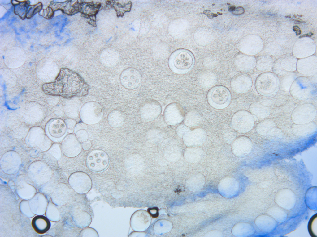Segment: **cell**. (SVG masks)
Segmentation results:
<instances>
[{
  "instance_id": "cell-30",
  "label": "cell",
  "mask_w": 317,
  "mask_h": 237,
  "mask_svg": "<svg viewBox=\"0 0 317 237\" xmlns=\"http://www.w3.org/2000/svg\"><path fill=\"white\" fill-rule=\"evenodd\" d=\"M150 214L153 218H156L158 215V209L157 207L150 208L148 210Z\"/></svg>"
},
{
  "instance_id": "cell-4",
  "label": "cell",
  "mask_w": 317,
  "mask_h": 237,
  "mask_svg": "<svg viewBox=\"0 0 317 237\" xmlns=\"http://www.w3.org/2000/svg\"><path fill=\"white\" fill-rule=\"evenodd\" d=\"M24 141L28 147H37L43 151H47L52 144V141L47 136L45 130L38 127H33L29 129Z\"/></svg>"
},
{
  "instance_id": "cell-6",
  "label": "cell",
  "mask_w": 317,
  "mask_h": 237,
  "mask_svg": "<svg viewBox=\"0 0 317 237\" xmlns=\"http://www.w3.org/2000/svg\"><path fill=\"white\" fill-rule=\"evenodd\" d=\"M313 88L311 81L305 76L297 77L292 83L289 92L294 98L300 100H305L310 98Z\"/></svg>"
},
{
  "instance_id": "cell-33",
  "label": "cell",
  "mask_w": 317,
  "mask_h": 237,
  "mask_svg": "<svg viewBox=\"0 0 317 237\" xmlns=\"http://www.w3.org/2000/svg\"><path fill=\"white\" fill-rule=\"evenodd\" d=\"M203 13L210 19H212L214 17H216L217 16L216 14L212 13L209 10L204 11Z\"/></svg>"
},
{
  "instance_id": "cell-23",
  "label": "cell",
  "mask_w": 317,
  "mask_h": 237,
  "mask_svg": "<svg viewBox=\"0 0 317 237\" xmlns=\"http://www.w3.org/2000/svg\"><path fill=\"white\" fill-rule=\"evenodd\" d=\"M201 120L199 114L196 112L191 111L188 112L186 114L184 123L188 127H193L198 125Z\"/></svg>"
},
{
  "instance_id": "cell-35",
  "label": "cell",
  "mask_w": 317,
  "mask_h": 237,
  "mask_svg": "<svg viewBox=\"0 0 317 237\" xmlns=\"http://www.w3.org/2000/svg\"><path fill=\"white\" fill-rule=\"evenodd\" d=\"M313 34L312 33H308V34H304L302 35L301 36L299 37V38H302V37H307H307H310L311 36L313 35Z\"/></svg>"
},
{
  "instance_id": "cell-34",
  "label": "cell",
  "mask_w": 317,
  "mask_h": 237,
  "mask_svg": "<svg viewBox=\"0 0 317 237\" xmlns=\"http://www.w3.org/2000/svg\"><path fill=\"white\" fill-rule=\"evenodd\" d=\"M293 30L295 32L297 35H300L301 33V31L300 28L297 26H294L293 27Z\"/></svg>"
},
{
  "instance_id": "cell-12",
  "label": "cell",
  "mask_w": 317,
  "mask_h": 237,
  "mask_svg": "<svg viewBox=\"0 0 317 237\" xmlns=\"http://www.w3.org/2000/svg\"><path fill=\"white\" fill-rule=\"evenodd\" d=\"M316 112V108L313 104L304 103L294 109L292 113V118L295 122H306L314 118Z\"/></svg>"
},
{
  "instance_id": "cell-5",
  "label": "cell",
  "mask_w": 317,
  "mask_h": 237,
  "mask_svg": "<svg viewBox=\"0 0 317 237\" xmlns=\"http://www.w3.org/2000/svg\"><path fill=\"white\" fill-rule=\"evenodd\" d=\"M231 95L226 87L217 86L213 87L208 91L207 99L209 105L218 109H223L227 107L231 100Z\"/></svg>"
},
{
  "instance_id": "cell-19",
  "label": "cell",
  "mask_w": 317,
  "mask_h": 237,
  "mask_svg": "<svg viewBox=\"0 0 317 237\" xmlns=\"http://www.w3.org/2000/svg\"><path fill=\"white\" fill-rule=\"evenodd\" d=\"M31 224L36 232L41 234L46 232L50 227V221L46 217L42 215H37L34 217Z\"/></svg>"
},
{
  "instance_id": "cell-28",
  "label": "cell",
  "mask_w": 317,
  "mask_h": 237,
  "mask_svg": "<svg viewBox=\"0 0 317 237\" xmlns=\"http://www.w3.org/2000/svg\"><path fill=\"white\" fill-rule=\"evenodd\" d=\"M317 215H314L310 219L308 224V228L310 235L314 237H317Z\"/></svg>"
},
{
  "instance_id": "cell-24",
  "label": "cell",
  "mask_w": 317,
  "mask_h": 237,
  "mask_svg": "<svg viewBox=\"0 0 317 237\" xmlns=\"http://www.w3.org/2000/svg\"><path fill=\"white\" fill-rule=\"evenodd\" d=\"M109 123L113 127H118L123 123V115L117 111H113L108 116Z\"/></svg>"
},
{
  "instance_id": "cell-9",
  "label": "cell",
  "mask_w": 317,
  "mask_h": 237,
  "mask_svg": "<svg viewBox=\"0 0 317 237\" xmlns=\"http://www.w3.org/2000/svg\"><path fill=\"white\" fill-rule=\"evenodd\" d=\"M67 127L62 120L57 119L52 120L46 126L45 131L49 138L55 143L61 142L66 136Z\"/></svg>"
},
{
  "instance_id": "cell-7",
  "label": "cell",
  "mask_w": 317,
  "mask_h": 237,
  "mask_svg": "<svg viewBox=\"0 0 317 237\" xmlns=\"http://www.w3.org/2000/svg\"><path fill=\"white\" fill-rule=\"evenodd\" d=\"M109 163L108 155L104 151L94 149L88 154L86 164L88 168L91 171L99 172L105 170Z\"/></svg>"
},
{
  "instance_id": "cell-18",
  "label": "cell",
  "mask_w": 317,
  "mask_h": 237,
  "mask_svg": "<svg viewBox=\"0 0 317 237\" xmlns=\"http://www.w3.org/2000/svg\"><path fill=\"white\" fill-rule=\"evenodd\" d=\"M248 141L245 136H240L236 139L231 145L233 154L238 157H241L247 153L249 149Z\"/></svg>"
},
{
  "instance_id": "cell-10",
  "label": "cell",
  "mask_w": 317,
  "mask_h": 237,
  "mask_svg": "<svg viewBox=\"0 0 317 237\" xmlns=\"http://www.w3.org/2000/svg\"><path fill=\"white\" fill-rule=\"evenodd\" d=\"M232 124L234 129L238 132L243 133L249 131L254 122L253 118L249 112L241 110L235 113L232 116Z\"/></svg>"
},
{
  "instance_id": "cell-21",
  "label": "cell",
  "mask_w": 317,
  "mask_h": 237,
  "mask_svg": "<svg viewBox=\"0 0 317 237\" xmlns=\"http://www.w3.org/2000/svg\"><path fill=\"white\" fill-rule=\"evenodd\" d=\"M185 158L188 161L195 163L202 158L204 153L203 149L199 147H189L185 152Z\"/></svg>"
},
{
  "instance_id": "cell-3",
  "label": "cell",
  "mask_w": 317,
  "mask_h": 237,
  "mask_svg": "<svg viewBox=\"0 0 317 237\" xmlns=\"http://www.w3.org/2000/svg\"><path fill=\"white\" fill-rule=\"evenodd\" d=\"M193 62V57L189 52L185 50H179L171 56L168 60V65L174 73L184 74L190 69Z\"/></svg>"
},
{
  "instance_id": "cell-36",
  "label": "cell",
  "mask_w": 317,
  "mask_h": 237,
  "mask_svg": "<svg viewBox=\"0 0 317 237\" xmlns=\"http://www.w3.org/2000/svg\"><path fill=\"white\" fill-rule=\"evenodd\" d=\"M235 6H231L229 8V11H232L235 9Z\"/></svg>"
},
{
  "instance_id": "cell-20",
  "label": "cell",
  "mask_w": 317,
  "mask_h": 237,
  "mask_svg": "<svg viewBox=\"0 0 317 237\" xmlns=\"http://www.w3.org/2000/svg\"><path fill=\"white\" fill-rule=\"evenodd\" d=\"M72 220L77 227L83 229L90 225L92 222V218L88 212L81 211L77 212L73 215Z\"/></svg>"
},
{
  "instance_id": "cell-32",
  "label": "cell",
  "mask_w": 317,
  "mask_h": 237,
  "mask_svg": "<svg viewBox=\"0 0 317 237\" xmlns=\"http://www.w3.org/2000/svg\"><path fill=\"white\" fill-rule=\"evenodd\" d=\"M91 147V143L89 140H87L82 143V148L85 150H87L90 149Z\"/></svg>"
},
{
  "instance_id": "cell-2",
  "label": "cell",
  "mask_w": 317,
  "mask_h": 237,
  "mask_svg": "<svg viewBox=\"0 0 317 237\" xmlns=\"http://www.w3.org/2000/svg\"><path fill=\"white\" fill-rule=\"evenodd\" d=\"M255 87L260 95L270 97L275 95L280 89V80L276 74L269 72L263 73L257 77Z\"/></svg>"
},
{
  "instance_id": "cell-11",
  "label": "cell",
  "mask_w": 317,
  "mask_h": 237,
  "mask_svg": "<svg viewBox=\"0 0 317 237\" xmlns=\"http://www.w3.org/2000/svg\"><path fill=\"white\" fill-rule=\"evenodd\" d=\"M120 82L122 86L128 89H133L138 88L142 81V76L137 69L129 68L123 71L120 77Z\"/></svg>"
},
{
  "instance_id": "cell-37",
  "label": "cell",
  "mask_w": 317,
  "mask_h": 237,
  "mask_svg": "<svg viewBox=\"0 0 317 237\" xmlns=\"http://www.w3.org/2000/svg\"><path fill=\"white\" fill-rule=\"evenodd\" d=\"M302 23V21H300L299 20H296L295 22V23Z\"/></svg>"
},
{
  "instance_id": "cell-17",
  "label": "cell",
  "mask_w": 317,
  "mask_h": 237,
  "mask_svg": "<svg viewBox=\"0 0 317 237\" xmlns=\"http://www.w3.org/2000/svg\"><path fill=\"white\" fill-rule=\"evenodd\" d=\"M207 137L206 132L202 128H196L192 130H188L184 136V141L189 147H199L205 142Z\"/></svg>"
},
{
  "instance_id": "cell-13",
  "label": "cell",
  "mask_w": 317,
  "mask_h": 237,
  "mask_svg": "<svg viewBox=\"0 0 317 237\" xmlns=\"http://www.w3.org/2000/svg\"><path fill=\"white\" fill-rule=\"evenodd\" d=\"M78 141L76 136L72 134L66 135L60 144L62 153L69 157L77 156L81 151V145Z\"/></svg>"
},
{
  "instance_id": "cell-27",
  "label": "cell",
  "mask_w": 317,
  "mask_h": 237,
  "mask_svg": "<svg viewBox=\"0 0 317 237\" xmlns=\"http://www.w3.org/2000/svg\"><path fill=\"white\" fill-rule=\"evenodd\" d=\"M79 237H98V234L94 228L87 227L83 229L80 232Z\"/></svg>"
},
{
  "instance_id": "cell-16",
  "label": "cell",
  "mask_w": 317,
  "mask_h": 237,
  "mask_svg": "<svg viewBox=\"0 0 317 237\" xmlns=\"http://www.w3.org/2000/svg\"><path fill=\"white\" fill-rule=\"evenodd\" d=\"M184 111L179 103L174 102L168 105L164 111V116L167 123L174 125L180 123L183 119Z\"/></svg>"
},
{
  "instance_id": "cell-22",
  "label": "cell",
  "mask_w": 317,
  "mask_h": 237,
  "mask_svg": "<svg viewBox=\"0 0 317 237\" xmlns=\"http://www.w3.org/2000/svg\"><path fill=\"white\" fill-rule=\"evenodd\" d=\"M297 75L295 73H291L281 77L280 80V89L285 92H289L291 86L296 78Z\"/></svg>"
},
{
  "instance_id": "cell-29",
  "label": "cell",
  "mask_w": 317,
  "mask_h": 237,
  "mask_svg": "<svg viewBox=\"0 0 317 237\" xmlns=\"http://www.w3.org/2000/svg\"><path fill=\"white\" fill-rule=\"evenodd\" d=\"M87 132L85 130H80L77 131L75 133L76 136L78 141L81 142H85L87 140L84 137H88V135L86 133Z\"/></svg>"
},
{
  "instance_id": "cell-14",
  "label": "cell",
  "mask_w": 317,
  "mask_h": 237,
  "mask_svg": "<svg viewBox=\"0 0 317 237\" xmlns=\"http://www.w3.org/2000/svg\"><path fill=\"white\" fill-rule=\"evenodd\" d=\"M161 105L157 101L150 99L142 104L140 112L142 118L147 121H152L155 119L160 114Z\"/></svg>"
},
{
  "instance_id": "cell-1",
  "label": "cell",
  "mask_w": 317,
  "mask_h": 237,
  "mask_svg": "<svg viewBox=\"0 0 317 237\" xmlns=\"http://www.w3.org/2000/svg\"><path fill=\"white\" fill-rule=\"evenodd\" d=\"M43 89L46 94L69 98L87 94L89 86L78 74L68 69H62L54 82L46 84Z\"/></svg>"
},
{
  "instance_id": "cell-26",
  "label": "cell",
  "mask_w": 317,
  "mask_h": 237,
  "mask_svg": "<svg viewBox=\"0 0 317 237\" xmlns=\"http://www.w3.org/2000/svg\"><path fill=\"white\" fill-rule=\"evenodd\" d=\"M47 152L56 159H60L62 153L60 144L57 143H53Z\"/></svg>"
},
{
  "instance_id": "cell-31",
  "label": "cell",
  "mask_w": 317,
  "mask_h": 237,
  "mask_svg": "<svg viewBox=\"0 0 317 237\" xmlns=\"http://www.w3.org/2000/svg\"><path fill=\"white\" fill-rule=\"evenodd\" d=\"M232 13L235 15H238L243 14L244 12V9L241 7H238L232 11Z\"/></svg>"
},
{
  "instance_id": "cell-25",
  "label": "cell",
  "mask_w": 317,
  "mask_h": 237,
  "mask_svg": "<svg viewBox=\"0 0 317 237\" xmlns=\"http://www.w3.org/2000/svg\"><path fill=\"white\" fill-rule=\"evenodd\" d=\"M249 109L250 112L254 114L258 115L260 113H268L270 111V108L258 102H254L250 105Z\"/></svg>"
},
{
  "instance_id": "cell-15",
  "label": "cell",
  "mask_w": 317,
  "mask_h": 237,
  "mask_svg": "<svg viewBox=\"0 0 317 237\" xmlns=\"http://www.w3.org/2000/svg\"><path fill=\"white\" fill-rule=\"evenodd\" d=\"M253 84L251 77L245 73H240L232 78L231 88L235 92L240 94L246 93L251 88Z\"/></svg>"
},
{
  "instance_id": "cell-8",
  "label": "cell",
  "mask_w": 317,
  "mask_h": 237,
  "mask_svg": "<svg viewBox=\"0 0 317 237\" xmlns=\"http://www.w3.org/2000/svg\"><path fill=\"white\" fill-rule=\"evenodd\" d=\"M69 182L72 189L77 193L84 194L89 192L92 186L89 176L82 172H76L70 176Z\"/></svg>"
}]
</instances>
